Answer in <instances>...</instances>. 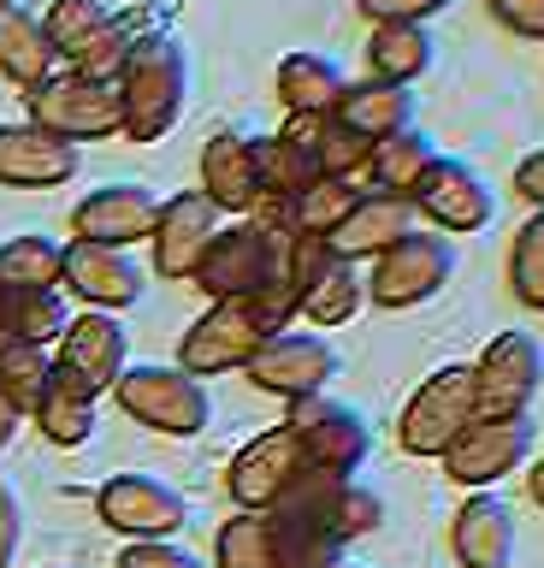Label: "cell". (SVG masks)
Returning <instances> with one entry per match:
<instances>
[{
    "label": "cell",
    "mask_w": 544,
    "mask_h": 568,
    "mask_svg": "<svg viewBox=\"0 0 544 568\" xmlns=\"http://www.w3.org/2000/svg\"><path fill=\"white\" fill-rule=\"evenodd\" d=\"M349 474H326V468H302L278 491L273 509H260L273 539V568H338L343 562V539H338V486Z\"/></svg>",
    "instance_id": "6da1fadb"
},
{
    "label": "cell",
    "mask_w": 544,
    "mask_h": 568,
    "mask_svg": "<svg viewBox=\"0 0 544 568\" xmlns=\"http://www.w3.org/2000/svg\"><path fill=\"white\" fill-rule=\"evenodd\" d=\"M119 113H125L131 142H161L172 124L184 119V95H189V60L172 36H143L131 48L125 71H119Z\"/></svg>",
    "instance_id": "7a4b0ae2"
},
{
    "label": "cell",
    "mask_w": 544,
    "mask_h": 568,
    "mask_svg": "<svg viewBox=\"0 0 544 568\" xmlns=\"http://www.w3.org/2000/svg\"><path fill=\"white\" fill-rule=\"evenodd\" d=\"M285 248H290V231H273L260 220H232L214 231L189 284L207 291V302H243L267 291L273 278H285Z\"/></svg>",
    "instance_id": "3957f363"
},
{
    "label": "cell",
    "mask_w": 544,
    "mask_h": 568,
    "mask_svg": "<svg viewBox=\"0 0 544 568\" xmlns=\"http://www.w3.org/2000/svg\"><path fill=\"white\" fill-rule=\"evenodd\" d=\"M119 408L148 426V433H166V438H196L207 433V420H214V397H207L202 379H189L178 362H136L119 373L113 385Z\"/></svg>",
    "instance_id": "277c9868"
},
{
    "label": "cell",
    "mask_w": 544,
    "mask_h": 568,
    "mask_svg": "<svg viewBox=\"0 0 544 568\" xmlns=\"http://www.w3.org/2000/svg\"><path fill=\"white\" fill-rule=\"evenodd\" d=\"M285 284L296 296V320L308 326H343V320L361 314L367 302V278L356 273V261L331 255L326 237H308V231H290V248H285Z\"/></svg>",
    "instance_id": "5b68a950"
},
{
    "label": "cell",
    "mask_w": 544,
    "mask_h": 568,
    "mask_svg": "<svg viewBox=\"0 0 544 568\" xmlns=\"http://www.w3.org/2000/svg\"><path fill=\"white\" fill-rule=\"evenodd\" d=\"M473 420H480V397H473V362H444V367H432L427 379H420V390L409 397V408H402L397 444H402L409 456H432V462H438Z\"/></svg>",
    "instance_id": "8992f818"
},
{
    "label": "cell",
    "mask_w": 544,
    "mask_h": 568,
    "mask_svg": "<svg viewBox=\"0 0 544 568\" xmlns=\"http://www.w3.org/2000/svg\"><path fill=\"white\" fill-rule=\"evenodd\" d=\"M24 106H30V124L60 142H107L125 131L119 89L83 78V71H54L48 83L24 89Z\"/></svg>",
    "instance_id": "52a82bcc"
},
{
    "label": "cell",
    "mask_w": 544,
    "mask_h": 568,
    "mask_svg": "<svg viewBox=\"0 0 544 568\" xmlns=\"http://www.w3.org/2000/svg\"><path fill=\"white\" fill-rule=\"evenodd\" d=\"M42 30L54 42V60H65L72 71L95 83H119V71L131 60V30L101 7V0H54L42 12Z\"/></svg>",
    "instance_id": "ba28073f"
},
{
    "label": "cell",
    "mask_w": 544,
    "mask_h": 568,
    "mask_svg": "<svg viewBox=\"0 0 544 568\" xmlns=\"http://www.w3.org/2000/svg\"><path fill=\"white\" fill-rule=\"evenodd\" d=\"M533 450H538V420L533 415H480L438 462H444V474L462 491H491L497 479L526 468Z\"/></svg>",
    "instance_id": "9c48e42d"
},
{
    "label": "cell",
    "mask_w": 544,
    "mask_h": 568,
    "mask_svg": "<svg viewBox=\"0 0 544 568\" xmlns=\"http://www.w3.org/2000/svg\"><path fill=\"white\" fill-rule=\"evenodd\" d=\"M285 433L302 444V462H308V468L349 474V479L367 468V450H373V433H367L361 408L326 397V390H320V397L285 403Z\"/></svg>",
    "instance_id": "30bf717a"
},
{
    "label": "cell",
    "mask_w": 544,
    "mask_h": 568,
    "mask_svg": "<svg viewBox=\"0 0 544 568\" xmlns=\"http://www.w3.org/2000/svg\"><path fill=\"white\" fill-rule=\"evenodd\" d=\"M455 273V243L438 237V231H409L402 243H391L384 255H373V278H367V296L379 308H420L450 284Z\"/></svg>",
    "instance_id": "8fae6325"
},
{
    "label": "cell",
    "mask_w": 544,
    "mask_h": 568,
    "mask_svg": "<svg viewBox=\"0 0 544 568\" xmlns=\"http://www.w3.org/2000/svg\"><path fill=\"white\" fill-rule=\"evenodd\" d=\"M267 344V326L255 320L249 302H207V314L184 332L178 367L189 379H219V373H243L255 349Z\"/></svg>",
    "instance_id": "7c38bea8"
},
{
    "label": "cell",
    "mask_w": 544,
    "mask_h": 568,
    "mask_svg": "<svg viewBox=\"0 0 544 568\" xmlns=\"http://www.w3.org/2000/svg\"><path fill=\"white\" fill-rule=\"evenodd\" d=\"M538 390H544V344L533 332H497L473 362L480 415H526Z\"/></svg>",
    "instance_id": "4fadbf2b"
},
{
    "label": "cell",
    "mask_w": 544,
    "mask_h": 568,
    "mask_svg": "<svg viewBox=\"0 0 544 568\" xmlns=\"http://www.w3.org/2000/svg\"><path fill=\"white\" fill-rule=\"evenodd\" d=\"M409 202L438 237H473V231H485L497 220V190H491L468 160H450V154H438V166L420 178V190Z\"/></svg>",
    "instance_id": "5bb4252c"
},
{
    "label": "cell",
    "mask_w": 544,
    "mask_h": 568,
    "mask_svg": "<svg viewBox=\"0 0 544 568\" xmlns=\"http://www.w3.org/2000/svg\"><path fill=\"white\" fill-rule=\"evenodd\" d=\"M243 373H249V385L267 390V397H285V403L320 397V390L338 379V349H331L320 332H278L255 349V362Z\"/></svg>",
    "instance_id": "9a60e30c"
},
{
    "label": "cell",
    "mask_w": 544,
    "mask_h": 568,
    "mask_svg": "<svg viewBox=\"0 0 544 568\" xmlns=\"http://www.w3.org/2000/svg\"><path fill=\"white\" fill-rule=\"evenodd\" d=\"M95 515L113 532H125V539H172V532L189 521L184 497L154 474H113L107 486L95 491Z\"/></svg>",
    "instance_id": "2e32d148"
},
{
    "label": "cell",
    "mask_w": 544,
    "mask_h": 568,
    "mask_svg": "<svg viewBox=\"0 0 544 568\" xmlns=\"http://www.w3.org/2000/svg\"><path fill=\"white\" fill-rule=\"evenodd\" d=\"M60 284L95 314L136 308L148 291V278H143V266L131 261V248H101V243H65Z\"/></svg>",
    "instance_id": "e0dca14e"
},
{
    "label": "cell",
    "mask_w": 544,
    "mask_h": 568,
    "mask_svg": "<svg viewBox=\"0 0 544 568\" xmlns=\"http://www.w3.org/2000/svg\"><path fill=\"white\" fill-rule=\"evenodd\" d=\"M161 195L148 184H101L72 207V243H101V248H131L148 243Z\"/></svg>",
    "instance_id": "ac0fdd59"
},
{
    "label": "cell",
    "mask_w": 544,
    "mask_h": 568,
    "mask_svg": "<svg viewBox=\"0 0 544 568\" xmlns=\"http://www.w3.org/2000/svg\"><path fill=\"white\" fill-rule=\"evenodd\" d=\"M219 231V207L207 202L202 190H178L166 195L161 213H154V231H148V255H154V273L161 278H189L196 261L207 255Z\"/></svg>",
    "instance_id": "d6986e66"
},
{
    "label": "cell",
    "mask_w": 544,
    "mask_h": 568,
    "mask_svg": "<svg viewBox=\"0 0 544 568\" xmlns=\"http://www.w3.org/2000/svg\"><path fill=\"white\" fill-rule=\"evenodd\" d=\"M302 468H308V462H302V444H296L285 426H273V433L249 438V444L232 456V468H225V491H232L237 509H255V515H260V509L278 504V491H285Z\"/></svg>",
    "instance_id": "ffe728a7"
},
{
    "label": "cell",
    "mask_w": 544,
    "mask_h": 568,
    "mask_svg": "<svg viewBox=\"0 0 544 568\" xmlns=\"http://www.w3.org/2000/svg\"><path fill=\"white\" fill-rule=\"evenodd\" d=\"M54 367L60 373H72L78 385H90L95 397L101 390H113L119 385V373L131 367V344H125V326H119L113 314H78L72 326L60 332V344H54Z\"/></svg>",
    "instance_id": "44dd1931"
},
{
    "label": "cell",
    "mask_w": 544,
    "mask_h": 568,
    "mask_svg": "<svg viewBox=\"0 0 544 568\" xmlns=\"http://www.w3.org/2000/svg\"><path fill=\"white\" fill-rule=\"evenodd\" d=\"M83 166L78 142H60L37 124H0V184L7 190H60Z\"/></svg>",
    "instance_id": "7402d4cb"
},
{
    "label": "cell",
    "mask_w": 544,
    "mask_h": 568,
    "mask_svg": "<svg viewBox=\"0 0 544 568\" xmlns=\"http://www.w3.org/2000/svg\"><path fill=\"white\" fill-rule=\"evenodd\" d=\"M409 231H420V213L409 195H391V190H361V202L343 213V225L331 231V255L343 261H373L384 255L391 243H402Z\"/></svg>",
    "instance_id": "603a6c76"
},
{
    "label": "cell",
    "mask_w": 544,
    "mask_h": 568,
    "mask_svg": "<svg viewBox=\"0 0 544 568\" xmlns=\"http://www.w3.org/2000/svg\"><path fill=\"white\" fill-rule=\"evenodd\" d=\"M202 195L219 213L249 220L260 207V172H255V136L243 131H214L202 142Z\"/></svg>",
    "instance_id": "cb8c5ba5"
},
{
    "label": "cell",
    "mask_w": 544,
    "mask_h": 568,
    "mask_svg": "<svg viewBox=\"0 0 544 568\" xmlns=\"http://www.w3.org/2000/svg\"><path fill=\"white\" fill-rule=\"evenodd\" d=\"M450 550L462 568H509L515 562V509L497 491H468L450 521Z\"/></svg>",
    "instance_id": "d4e9b609"
},
{
    "label": "cell",
    "mask_w": 544,
    "mask_h": 568,
    "mask_svg": "<svg viewBox=\"0 0 544 568\" xmlns=\"http://www.w3.org/2000/svg\"><path fill=\"white\" fill-rule=\"evenodd\" d=\"M285 136H296L314 154V172L320 178H349V184H356L367 172V160H373V142L356 136L338 113H290Z\"/></svg>",
    "instance_id": "484cf974"
},
{
    "label": "cell",
    "mask_w": 544,
    "mask_h": 568,
    "mask_svg": "<svg viewBox=\"0 0 544 568\" xmlns=\"http://www.w3.org/2000/svg\"><path fill=\"white\" fill-rule=\"evenodd\" d=\"M0 78L37 89L54 78V42H48L42 18L19 7V0H0Z\"/></svg>",
    "instance_id": "4316f807"
},
{
    "label": "cell",
    "mask_w": 544,
    "mask_h": 568,
    "mask_svg": "<svg viewBox=\"0 0 544 568\" xmlns=\"http://www.w3.org/2000/svg\"><path fill=\"white\" fill-rule=\"evenodd\" d=\"M432 65H438V42L427 24H373V36H367V78L414 89Z\"/></svg>",
    "instance_id": "83f0119b"
},
{
    "label": "cell",
    "mask_w": 544,
    "mask_h": 568,
    "mask_svg": "<svg viewBox=\"0 0 544 568\" xmlns=\"http://www.w3.org/2000/svg\"><path fill=\"white\" fill-rule=\"evenodd\" d=\"M30 420L42 426L48 444H60V450H78V444L95 438V390L78 385L72 373L54 367V373H48V385H42V403L30 408Z\"/></svg>",
    "instance_id": "f1b7e54d"
},
{
    "label": "cell",
    "mask_w": 544,
    "mask_h": 568,
    "mask_svg": "<svg viewBox=\"0 0 544 568\" xmlns=\"http://www.w3.org/2000/svg\"><path fill=\"white\" fill-rule=\"evenodd\" d=\"M331 113H338L356 136L379 142V136L402 131V124H414V95H409V89H397V83L361 78V83H343V95H338Z\"/></svg>",
    "instance_id": "f546056e"
},
{
    "label": "cell",
    "mask_w": 544,
    "mask_h": 568,
    "mask_svg": "<svg viewBox=\"0 0 544 568\" xmlns=\"http://www.w3.org/2000/svg\"><path fill=\"white\" fill-rule=\"evenodd\" d=\"M438 166V142L427 124H402V131L379 136L373 142V160H367V172H373V190H391V195H414L420 178Z\"/></svg>",
    "instance_id": "4dcf8cb0"
},
{
    "label": "cell",
    "mask_w": 544,
    "mask_h": 568,
    "mask_svg": "<svg viewBox=\"0 0 544 568\" xmlns=\"http://www.w3.org/2000/svg\"><path fill=\"white\" fill-rule=\"evenodd\" d=\"M343 83L349 78L331 53H285L278 60V101H285V113H331Z\"/></svg>",
    "instance_id": "1f68e13d"
},
{
    "label": "cell",
    "mask_w": 544,
    "mask_h": 568,
    "mask_svg": "<svg viewBox=\"0 0 544 568\" xmlns=\"http://www.w3.org/2000/svg\"><path fill=\"white\" fill-rule=\"evenodd\" d=\"M60 266H65V243L24 231V237L0 243V291H60Z\"/></svg>",
    "instance_id": "d6a6232c"
},
{
    "label": "cell",
    "mask_w": 544,
    "mask_h": 568,
    "mask_svg": "<svg viewBox=\"0 0 544 568\" xmlns=\"http://www.w3.org/2000/svg\"><path fill=\"white\" fill-rule=\"evenodd\" d=\"M255 172H260V202H296L314 178V154L296 136H255Z\"/></svg>",
    "instance_id": "836d02e7"
},
{
    "label": "cell",
    "mask_w": 544,
    "mask_h": 568,
    "mask_svg": "<svg viewBox=\"0 0 544 568\" xmlns=\"http://www.w3.org/2000/svg\"><path fill=\"white\" fill-rule=\"evenodd\" d=\"M509 291H515V302L544 314V213L515 225V243H509Z\"/></svg>",
    "instance_id": "e575fe53"
},
{
    "label": "cell",
    "mask_w": 544,
    "mask_h": 568,
    "mask_svg": "<svg viewBox=\"0 0 544 568\" xmlns=\"http://www.w3.org/2000/svg\"><path fill=\"white\" fill-rule=\"evenodd\" d=\"M48 373H54V355H48L42 344H12L7 355H0V390H7V403L19 408V415H30V408L42 403Z\"/></svg>",
    "instance_id": "d590c367"
},
{
    "label": "cell",
    "mask_w": 544,
    "mask_h": 568,
    "mask_svg": "<svg viewBox=\"0 0 544 568\" xmlns=\"http://www.w3.org/2000/svg\"><path fill=\"white\" fill-rule=\"evenodd\" d=\"M214 568H273V539L255 509H237L214 539Z\"/></svg>",
    "instance_id": "8d00e7d4"
},
{
    "label": "cell",
    "mask_w": 544,
    "mask_h": 568,
    "mask_svg": "<svg viewBox=\"0 0 544 568\" xmlns=\"http://www.w3.org/2000/svg\"><path fill=\"white\" fill-rule=\"evenodd\" d=\"M379 527H384V497L373 486H361V479H343L338 486V539L356 545Z\"/></svg>",
    "instance_id": "74e56055"
},
{
    "label": "cell",
    "mask_w": 544,
    "mask_h": 568,
    "mask_svg": "<svg viewBox=\"0 0 544 568\" xmlns=\"http://www.w3.org/2000/svg\"><path fill=\"white\" fill-rule=\"evenodd\" d=\"M113 568H207L196 550H184L178 539H131L113 557Z\"/></svg>",
    "instance_id": "f35d334b"
},
{
    "label": "cell",
    "mask_w": 544,
    "mask_h": 568,
    "mask_svg": "<svg viewBox=\"0 0 544 568\" xmlns=\"http://www.w3.org/2000/svg\"><path fill=\"white\" fill-rule=\"evenodd\" d=\"M444 7H455V0H356V12L367 24H427Z\"/></svg>",
    "instance_id": "ab89813d"
},
{
    "label": "cell",
    "mask_w": 544,
    "mask_h": 568,
    "mask_svg": "<svg viewBox=\"0 0 544 568\" xmlns=\"http://www.w3.org/2000/svg\"><path fill=\"white\" fill-rule=\"evenodd\" d=\"M491 18L509 36H526V42H544V0H485Z\"/></svg>",
    "instance_id": "60d3db41"
},
{
    "label": "cell",
    "mask_w": 544,
    "mask_h": 568,
    "mask_svg": "<svg viewBox=\"0 0 544 568\" xmlns=\"http://www.w3.org/2000/svg\"><path fill=\"white\" fill-rule=\"evenodd\" d=\"M19 545H24V504H19V491L0 479V568H12Z\"/></svg>",
    "instance_id": "b9f144b4"
},
{
    "label": "cell",
    "mask_w": 544,
    "mask_h": 568,
    "mask_svg": "<svg viewBox=\"0 0 544 568\" xmlns=\"http://www.w3.org/2000/svg\"><path fill=\"white\" fill-rule=\"evenodd\" d=\"M515 195H526V202H533V213H544V149L526 154L521 166H515Z\"/></svg>",
    "instance_id": "7bdbcfd3"
},
{
    "label": "cell",
    "mask_w": 544,
    "mask_h": 568,
    "mask_svg": "<svg viewBox=\"0 0 544 568\" xmlns=\"http://www.w3.org/2000/svg\"><path fill=\"white\" fill-rule=\"evenodd\" d=\"M19 420H24V415H19V408H12V403H7V390H0V450H7V444H12V433H19Z\"/></svg>",
    "instance_id": "ee69618b"
},
{
    "label": "cell",
    "mask_w": 544,
    "mask_h": 568,
    "mask_svg": "<svg viewBox=\"0 0 544 568\" xmlns=\"http://www.w3.org/2000/svg\"><path fill=\"white\" fill-rule=\"evenodd\" d=\"M19 344V332H12V314H7V296H0V355Z\"/></svg>",
    "instance_id": "f6af8a7d"
},
{
    "label": "cell",
    "mask_w": 544,
    "mask_h": 568,
    "mask_svg": "<svg viewBox=\"0 0 544 568\" xmlns=\"http://www.w3.org/2000/svg\"><path fill=\"white\" fill-rule=\"evenodd\" d=\"M526 491H533V504L544 509V462H538V468H533V474H526Z\"/></svg>",
    "instance_id": "bcb514c9"
},
{
    "label": "cell",
    "mask_w": 544,
    "mask_h": 568,
    "mask_svg": "<svg viewBox=\"0 0 544 568\" xmlns=\"http://www.w3.org/2000/svg\"><path fill=\"white\" fill-rule=\"evenodd\" d=\"M338 568H361V562H338Z\"/></svg>",
    "instance_id": "7dc6e473"
}]
</instances>
